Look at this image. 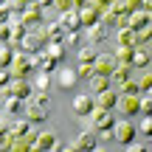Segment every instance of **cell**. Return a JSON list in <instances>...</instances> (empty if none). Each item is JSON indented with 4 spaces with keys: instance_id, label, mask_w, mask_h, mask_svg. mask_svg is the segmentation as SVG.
Segmentation results:
<instances>
[{
    "instance_id": "obj_1",
    "label": "cell",
    "mask_w": 152,
    "mask_h": 152,
    "mask_svg": "<svg viewBox=\"0 0 152 152\" xmlns=\"http://www.w3.org/2000/svg\"><path fill=\"white\" fill-rule=\"evenodd\" d=\"M20 20H23V26H28V28H37V26H42V23H45V9L37 3V0H28L26 11L20 14Z\"/></svg>"
},
{
    "instance_id": "obj_2",
    "label": "cell",
    "mask_w": 152,
    "mask_h": 152,
    "mask_svg": "<svg viewBox=\"0 0 152 152\" xmlns=\"http://www.w3.org/2000/svg\"><path fill=\"white\" fill-rule=\"evenodd\" d=\"M135 135H138V130H135V124H132L130 118L115 121V124H113V141H115V144H121V147H127V144H130Z\"/></svg>"
},
{
    "instance_id": "obj_3",
    "label": "cell",
    "mask_w": 152,
    "mask_h": 152,
    "mask_svg": "<svg viewBox=\"0 0 152 152\" xmlns=\"http://www.w3.org/2000/svg\"><path fill=\"white\" fill-rule=\"evenodd\" d=\"M9 71H11V76H14V79H26V76L34 71V68H31V56H28V54H14V59H11Z\"/></svg>"
},
{
    "instance_id": "obj_4",
    "label": "cell",
    "mask_w": 152,
    "mask_h": 152,
    "mask_svg": "<svg viewBox=\"0 0 152 152\" xmlns=\"http://www.w3.org/2000/svg\"><path fill=\"white\" fill-rule=\"evenodd\" d=\"M115 102H118V90H115V87L99 90L96 96H93V107H99V110H115Z\"/></svg>"
},
{
    "instance_id": "obj_5",
    "label": "cell",
    "mask_w": 152,
    "mask_h": 152,
    "mask_svg": "<svg viewBox=\"0 0 152 152\" xmlns=\"http://www.w3.org/2000/svg\"><path fill=\"white\" fill-rule=\"evenodd\" d=\"M96 144H99V138H96V130H82L79 132V138L71 144V149H79V152H90V149H96Z\"/></svg>"
},
{
    "instance_id": "obj_6",
    "label": "cell",
    "mask_w": 152,
    "mask_h": 152,
    "mask_svg": "<svg viewBox=\"0 0 152 152\" xmlns=\"http://www.w3.org/2000/svg\"><path fill=\"white\" fill-rule=\"evenodd\" d=\"M113 124H115L113 110H99V107H93V113H90V127H93V130H104V127H113Z\"/></svg>"
},
{
    "instance_id": "obj_7",
    "label": "cell",
    "mask_w": 152,
    "mask_h": 152,
    "mask_svg": "<svg viewBox=\"0 0 152 152\" xmlns=\"http://www.w3.org/2000/svg\"><path fill=\"white\" fill-rule=\"evenodd\" d=\"M28 56H31V68L34 71H45V73L56 71V59H51L45 51H37V54H28Z\"/></svg>"
},
{
    "instance_id": "obj_8",
    "label": "cell",
    "mask_w": 152,
    "mask_h": 152,
    "mask_svg": "<svg viewBox=\"0 0 152 152\" xmlns=\"http://www.w3.org/2000/svg\"><path fill=\"white\" fill-rule=\"evenodd\" d=\"M56 82H59L62 90H73L76 82H79V73H76V68H56Z\"/></svg>"
},
{
    "instance_id": "obj_9",
    "label": "cell",
    "mask_w": 152,
    "mask_h": 152,
    "mask_svg": "<svg viewBox=\"0 0 152 152\" xmlns=\"http://www.w3.org/2000/svg\"><path fill=\"white\" fill-rule=\"evenodd\" d=\"M54 144H56V132H34V138H31V149H37V152H42V149H54Z\"/></svg>"
},
{
    "instance_id": "obj_10",
    "label": "cell",
    "mask_w": 152,
    "mask_h": 152,
    "mask_svg": "<svg viewBox=\"0 0 152 152\" xmlns=\"http://www.w3.org/2000/svg\"><path fill=\"white\" fill-rule=\"evenodd\" d=\"M6 87H9V93H11V96H20L23 102H26V99L34 93V85H28L26 79H14V76H11V82H9Z\"/></svg>"
},
{
    "instance_id": "obj_11",
    "label": "cell",
    "mask_w": 152,
    "mask_h": 152,
    "mask_svg": "<svg viewBox=\"0 0 152 152\" xmlns=\"http://www.w3.org/2000/svg\"><path fill=\"white\" fill-rule=\"evenodd\" d=\"M115 110H121L124 115L141 113V110H138V96H130V93H118V102H115Z\"/></svg>"
},
{
    "instance_id": "obj_12",
    "label": "cell",
    "mask_w": 152,
    "mask_h": 152,
    "mask_svg": "<svg viewBox=\"0 0 152 152\" xmlns=\"http://www.w3.org/2000/svg\"><path fill=\"white\" fill-rule=\"evenodd\" d=\"M115 65H118V62H115L113 54H99L96 59H93V68H96V73H102V76H110Z\"/></svg>"
},
{
    "instance_id": "obj_13",
    "label": "cell",
    "mask_w": 152,
    "mask_h": 152,
    "mask_svg": "<svg viewBox=\"0 0 152 152\" xmlns=\"http://www.w3.org/2000/svg\"><path fill=\"white\" fill-rule=\"evenodd\" d=\"M73 113L79 115V118H87V115L93 113V99L87 96V93H79V96L73 99Z\"/></svg>"
},
{
    "instance_id": "obj_14",
    "label": "cell",
    "mask_w": 152,
    "mask_h": 152,
    "mask_svg": "<svg viewBox=\"0 0 152 152\" xmlns=\"http://www.w3.org/2000/svg\"><path fill=\"white\" fill-rule=\"evenodd\" d=\"M59 26L65 31H82V20H79V11L71 9V11H62L59 14Z\"/></svg>"
},
{
    "instance_id": "obj_15",
    "label": "cell",
    "mask_w": 152,
    "mask_h": 152,
    "mask_svg": "<svg viewBox=\"0 0 152 152\" xmlns=\"http://www.w3.org/2000/svg\"><path fill=\"white\" fill-rule=\"evenodd\" d=\"M130 68H149V48L147 45H135V48H132Z\"/></svg>"
},
{
    "instance_id": "obj_16",
    "label": "cell",
    "mask_w": 152,
    "mask_h": 152,
    "mask_svg": "<svg viewBox=\"0 0 152 152\" xmlns=\"http://www.w3.org/2000/svg\"><path fill=\"white\" fill-rule=\"evenodd\" d=\"M23 118H28L31 124H42V121L48 118V110H39V107H34V104L23 102Z\"/></svg>"
},
{
    "instance_id": "obj_17",
    "label": "cell",
    "mask_w": 152,
    "mask_h": 152,
    "mask_svg": "<svg viewBox=\"0 0 152 152\" xmlns=\"http://www.w3.org/2000/svg\"><path fill=\"white\" fill-rule=\"evenodd\" d=\"M144 26H149V11H132L130 17H127V28H132V31H141Z\"/></svg>"
},
{
    "instance_id": "obj_18",
    "label": "cell",
    "mask_w": 152,
    "mask_h": 152,
    "mask_svg": "<svg viewBox=\"0 0 152 152\" xmlns=\"http://www.w3.org/2000/svg\"><path fill=\"white\" fill-rule=\"evenodd\" d=\"M9 31H11V39H9V42H20V39L28 34V26H23L20 17L11 14V20H9Z\"/></svg>"
},
{
    "instance_id": "obj_19",
    "label": "cell",
    "mask_w": 152,
    "mask_h": 152,
    "mask_svg": "<svg viewBox=\"0 0 152 152\" xmlns=\"http://www.w3.org/2000/svg\"><path fill=\"white\" fill-rule=\"evenodd\" d=\"M79 11V20H82V28L93 26V23H99V17H102V11L96 9V6H85V9H76Z\"/></svg>"
},
{
    "instance_id": "obj_20",
    "label": "cell",
    "mask_w": 152,
    "mask_h": 152,
    "mask_svg": "<svg viewBox=\"0 0 152 152\" xmlns=\"http://www.w3.org/2000/svg\"><path fill=\"white\" fill-rule=\"evenodd\" d=\"M87 39H90V45H99L107 39V26H102V23H93V26H87Z\"/></svg>"
},
{
    "instance_id": "obj_21",
    "label": "cell",
    "mask_w": 152,
    "mask_h": 152,
    "mask_svg": "<svg viewBox=\"0 0 152 152\" xmlns=\"http://www.w3.org/2000/svg\"><path fill=\"white\" fill-rule=\"evenodd\" d=\"M130 76H132V68H130V65H115V68H113V73H110V85L118 87L121 82H127Z\"/></svg>"
},
{
    "instance_id": "obj_22",
    "label": "cell",
    "mask_w": 152,
    "mask_h": 152,
    "mask_svg": "<svg viewBox=\"0 0 152 152\" xmlns=\"http://www.w3.org/2000/svg\"><path fill=\"white\" fill-rule=\"evenodd\" d=\"M28 104H34V107H39V110H48L51 107V96H48V90H34L31 96L26 99Z\"/></svg>"
},
{
    "instance_id": "obj_23",
    "label": "cell",
    "mask_w": 152,
    "mask_h": 152,
    "mask_svg": "<svg viewBox=\"0 0 152 152\" xmlns=\"http://www.w3.org/2000/svg\"><path fill=\"white\" fill-rule=\"evenodd\" d=\"M0 110H3V113H23V99L9 93V96L0 102Z\"/></svg>"
},
{
    "instance_id": "obj_24",
    "label": "cell",
    "mask_w": 152,
    "mask_h": 152,
    "mask_svg": "<svg viewBox=\"0 0 152 152\" xmlns=\"http://www.w3.org/2000/svg\"><path fill=\"white\" fill-rule=\"evenodd\" d=\"M31 121L28 118H20V121H14V124H11V135L14 138H26V135H31Z\"/></svg>"
},
{
    "instance_id": "obj_25",
    "label": "cell",
    "mask_w": 152,
    "mask_h": 152,
    "mask_svg": "<svg viewBox=\"0 0 152 152\" xmlns=\"http://www.w3.org/2000/svg\"><path fill=\"white\" fill-rule=\"evenodd\" d=\"M45 28H48V42H62V39H65V28L59 26V20L56 23H45Z\"/></svg>"
},
{
    "instance_id": "obj_26",
    "label": "cell",
    "mask_w": 152,
    "mask_h": 152,
    "mask_svg": "<svg viewBox=\"0 0 152 152\" xmlns=\"http://www.w3.org/2000/svg\"><path fill=\"white\" fill-rule=\"evenodd\" d=\"M113 56H115V62H118V65H130V56H132V45H118V48L113 51Z\"/></svg>"
},
{
    "instance_id": "obj_27",
    "label": "cell",
    "mask_w": 152,
    "mask_h": 152,
    "mask_svg": "<svg viewBox=\"0 0 152 152\" xmlns=\"http://www.w3.org/2000/svg\"><path fill=\"white\" fill-rule=\"evenodd\" d=\"M11 59H14V48H11V42H0V68H9Z\"/></svg>"
},
{
    "instance_id": "obj_28",
    "label": "cell",
    "mask_w": 152,
    "mask_h": 152,
    "mask_svg": "<svg viewBox=\"0 0 152 152\" xmlns=\"http://www.w3.org/2000/svg\"><path fill=\"white\" fill-rule=\"evenodd\" d=\"M45 54H48L51 59L59 62L62 56H65V42H48V45H45Z\"/></svg>"
},
{
    "instance_id": "obj_29",
    "label": "cell",
    "mask_w": 152,
    "mask_h": 152,
    "mask_svg": "<svg viewBox=\"0 0 152 152\" xmlns=\"http://www.w3.org/2000/svg\"><path fill=\"white\" fill-rule=\"evenodd\" d=\"M90 87H93V90H107V87H113V85H110V76H102V73H93L90 76Z\"/></svg>"
},
{
    "instance_id": "obj_30",
    "label": "cell",
    "mask_w": 152,
    "mask_h": 152,
    "mask_svg": "<svg viewBox=\"0 0 152 152\" xmlns=\"http://www.w3.org/2000/svg\"><path fill=\"white\" fill-rule=\"evenodd\" d=\"M118 31V45H132L135 48V31L132 28H115Z\"/></svg>"
},
{
    "instance_id": "obj_31",
    "label": "cell",
    "mask_w": 152,
    "mask_h": 152,
    "mask_svg": "<svg viewBox=\"0 0 152 152\" xmlns=\"http://www.w3.org/2000/svg\"><path fill=\"white\" fill-rule=\"evenodd\" d=\"M118 93H130V96H138V93H141V87H138L135 76H130L127 82H121V85H118Z\"/></svg>"
},
{
    "instance_id": "obj_32",
    "label": "cell",
    "mask_w": 152,
    "mask_h": 152,
    "mask_svg": "<svg viewBox=\"0 0 152 152\" xmlns=\"http://www.w3.org/2000/svg\"><path fill=\"white\" fill-rule=\"evenodd\" d=\"M149 42H152V28L149 26H144L141 31H135V45H147L149 48Z\"/></svg>"
},
{
    "instance_id": "obj_33",
    "label": "cell",
    "mask_w": 152,
    "mask_h": 152,
    "mask_svg": "<svg viewBox=\"0 0 152 152\" xmlns=\"http://www.w3.org/2000/svg\"><path fill=\"white\" fill-rule=\"evenodd\" d=\"M135 130H138V135H147V138H149V132H152V115H149V113L135 124Z\"/></svg>"
},
{
    "instance_id": "obj_34",
    "label": "cell",
    "mask_w": 152,
    "mask_h": 152,
    "mask_svg": "<svg viewBox=\"0 0 152 152\" xmlns=\"http://www.w3.org/2000/svg\"><path fill=\"white\" fill-rule=\"evenodd\" d=\"M26 6H28V0H9V3H6V9H9L14 17H20L23 11H26Z\"/></svg>"
},
{
    "instance_id": "obj_35",
    "label": "cell",
    "mask_w": 152,
    "mask_h": 152,
    "mask_svg": "<svg viewBox=\"0 0 152 152\" xmlns=\"http://www.w3.org/2000/svg\"><path fill=\"white\" fill-rule=\"evenodd\" d=\"M96 48H93V45H82V48H79V62H93V59H96Z\"/></svg>"
},
{
    "instance_id": "obj_36",
    "label": "cell",
    "mask_w": 152,
    "mask_h": 152,
    "mask_svg": "<svg viewBox=\"0 0 152 152\" xmlns=\"http://www.w3.org/2000/svg\"><path fill=\"white\" fill-rule=\"evenodd\" d=\"M141 71H144V73L135 79L138 87H141V90H152V73H149V68H141Z\"/></svg>"
},
{
    "instance_id": "obj_37",
    "label": "cell",
    "mask_w": 152,
    "mask_h": 152,
    "mask_svg": "<svg viewBox=\"0 0 152 152\" xmlns=\"http://www.w3.org/2000/svg\"><path fill=\"white\" fill-rule=\"evenodd\" d=\"M76 73H79V79H90V76L96 73V68H93V62H79Z\"/></svg>"
},
{
    "instance_id": "obj_38",
    "label": "cell",
    "mask_w": 152,
    "mask_h": 152,
    "mask_svg": "<svg viewBox=\"0 0 152 152\" xmlns=\"http://www.w3.org/2000/svg\"><path fill=\"white\" fill-rule=\"evenodd\" d=\"M51 87V73H45V71H39L37 76V82H34V90H48Z\"/></svg>"
},
{
    "instance_id": "obj_39",
    "label": "cell",
    "mask_w": 152,
    "mask_h": 152,
    "mask_svg": "<svg viewBox=\"0 0 152 152\" xmlns=\"http://www.w3.org/2000/svg\"><path fill=\"white\" fill-rule=\"evenodd\" d=\"M127 147H130L132 152H147V149H149V141H147V135H144L141 141H138V135H135V138H132L130 144H127Z\"/></svg>"
},
{
    "instance_id": "obj_40",
    "label": "cell",
    "mask_w": 152,
    "mask_h": 152,
    "mask_svg": "<svg viewBox=\"0 0 152 152\" xmlns=\"http://www.w3.org/2000/svg\"><path fill=\"white\" fill-rule=\"evenodd\" d=\"M51 9H56L59 14H62V11H71V9H73V0H54Z\"/></svg>"
},
{
    "instance_id": "obj_41",
    "label": "cell",
    "mask_w": 152,
    "mask_h": 152,
    "mask_svg": "<svg viewBox=\"0 0 152 152\" xmlns=\"http://www.w3.org/2000/svg\"><path fill=\"white\" fill-rule=\"evenodd\" d=\"M65 45H76L79 42V31H65V39H62Z\"/></svg>"
},
{
    "instance_id": "obj_42",
    "label": "cell",
    "mask_w": 152,
    "mask_h": 152,
    "mask_svg": "<svg viewBox=\"0 0 152 152\" xmlns=\"http://www.w3.org/2000/svg\"><path fill=\"white\" fill-rule=\"evenodd\" d=\"M9 82H11V71L9 68H0V87H6Z\"/></svg>"
},
{
    "instance_id": "obj_43",
    "label": "cell",
    "mask_w": 152,
    "mask_h": 152,
    "mask_svg": "<svg viewBox=\"0 0 152 152\" xmlns=\"http://www.w3.org/2000/svg\"><path fill=\"white\" fill-rule=\"evenodd\" d=\"M11 39V31H9V23L6 26H0V42H9Z\"/></svg>"
},
{
    "instance_id": "obj_44",
    "label": "cell",
    "mask_w": 152,
    "mask_h": 152,
    "mask_svg": "<svg viewBox=\"0 0 152 152\" xmlns=\"http://www.w3.org/2000/svg\"><path fill=\"white\" fill-rule=\"evenodd\" d=\"M9 20H11V11L6 9V6H0V26H6Z\"/></svg>"
},
{
    "instance_id": "obj_45",
    "label": "cell",
    "mask_w": 152,
    "mask_h": 152,
    "mask_svg": "<svg viewBox=\"0 0 152 152\" xmlns=\"http://www.w3.org/2000/svg\"><path fill=\"white\" fill-rule=\"evenodd\" d=\"M9 132H11V121H0V138H3V135H9Z\"/></svg>"
},
{
    "instance_id": "obj_46",
    "label": "cell",
    "mask_w": 152,
    "mask_h": 152,
    "mask_svg": "<svg viewBox=\"0 0 152 152\" xmlns=\"http://www.w3.org/2000/svg\"><path fill=\"white\" fill-rule=\"evenodd\" d=\"M85 6H90V0H73V9H85Z\"/></svg>"
},
{
    "instance_id": "obj_47",
    "label": "cell",
    "mask_w": 152,
    "mask_h": 152,
    "mask_svg": "<svg viewBox=\"0 0 152 152\" xmlns=\"http://www.w3.org/2000/svg\"><path fill=\"white\" fill-rule=\"evenodd\" d=\"M39 6H42V9H51V6H54V0H37Z\"/></svg>"
},
{
    "instance_id": "obj_48",
    "label": "cell",
    "mask_w": 152,
    "mask_h": 152,
    "mask_svg": "<svg viewBox=\"0 0 152 152\" xmlns=\"http://www.w3.org/2000/svg\"><path fill=\"white\" fill-rule=\"evenodd\" d=\"M6 3H9V0H0V6H6Z\"/></svg>"
}]
</instances>
